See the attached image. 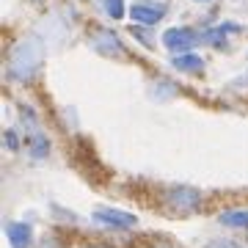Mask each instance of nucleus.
Listing matches in <instances>:
<instances>
[{"instance_id":"1","label":"nucleus","mask_w":248,"mask_h":248,"mask_svg":"<svg viewBox=\"0 0 248 248\" xmlns=\"http://www.w3.org/2000/svg\"><path fill=\"white\" fill-rule=\"evenodd\" d=\"M42 63V45L36 39H22L9 50V75L14 80H31Z\"/></svg>"},{"instance_id":"2","label":"nucleus","mask_w":248,"mask_h":248,"mask_svg":"<svg viewBox=\"0 0 248 248\" xmlns=\"http://www.w3.org/2000/svg\"><path fill=\"white\" fill-rule=\"evenodd\" d=\"M166 204L174 213H193L202 207V193L193 187H171L166 190Z\"/></svg>"},{"instance_id":"3","label":"nucleus","mask_w":248,"mask_h":248,"mask_svg":"<svg viewBox=\"0 0 248 248\" xmlns=\"http://www.w3.org/2000/svg\"><path fill=\"white\" fill-rule=\"evenodd\" d=\"M199 42H202V36L190 31V28H169L163 33V45L169 47L171 53H179V55H185V50L196 47Z\"/></svg>"},{"instance_id":"4","label":"nucleus","mask_w":248,"mask_h":248,"mask_svg":"<svg viewBox=\"0 0 248 248\" xmlns=\"http://www.w3.org/2000/svg\"><path fill=\"white\" fill-rule=\"evenodd\" d=\"M91 47L102 55H119L124 53L122 50V42H119V36L113 31H108V28H97V31H91Z\"/></svg>"},{"instance_id":"5","label":"nucleus","mask_w":248,"mask_h":248,"mask_svg":"<svg viewBox=\"0 0 248 248\" xmlns=\"http://www.w3.org/2000/svg\"><path fill=\"white\" fill-rule=\"evenodd\" d=\"M99 223H108V226H116V229H133L135 223V215L130 213H122V210H110V207H99L97 213H94Z\"/></svg>"},{"instance_id":"6","label":"nucleus","mask_w":248,"mask_h":248,"mask_svg":"<svg viewBox=\"0 0 248 248\" xmlns=\"http://www.w3.org/2000/svg\"><path fill=\"white\" fill-rule=\"evenodd\" d=\"M130 17L138 22V25H155L160 17H163V6H146V3H135L130 9Z\"/></svg>"},{"instance_id":"7","label":"nucleus","mask_w":248,"mask_h":248,"mask_svg":"<svg viewBox=\"0 0 248 248\" xmlns=\"http://www.w3.org/2000/svg\"><path fill=\"white\" fill-rule=\"evenodd\" d=\"M6 234H9L11 248H28L33 240V232L28 223H6Z\"/></svg>"},{"instance_id":"8","label":"nucleus","mask_w":248,"mask_h":248,"mask_svg":"<svg viewBox=\"0 0 248 248\" xmlns=\"http://www.w3.org/2000/svg\"><path fill=\"white\" fill-rule=\"evenodd\" d=\"M218 221L223 226H234V229H248V210H229V213H221Z\"/></svg>"},{"instance_id":"9","label":"nucleus","mask_w":248,"mask_h":248,"mask_svg":"<svg viewBox=\"0 0 248 248\" xmlns=\"http://www.w3.org/2000/svg\"><path fill=\"white\" fill-rule=\"evenodd\" d=\"M202 58L199 55H177L174 58V69L179 72H202Z\"/></svg>"},{"instance_id":"10","label":"nucleus","mask_w":248,"mask_h":248,"mask_svg":"<svg viewBox=\"0 0 248 248\" xmlns=\"http://www.w3.org/2000/svg\"><path fill=\"white\" fill-rule=\"evenodd\" d=\"M102 6H105V11L113 19H122L124 17V0H102Z\"/></svg>"},{"instance_id":"11","label":"nucleus","mask_w":248,"mask_h":248,"mask_svg":"<svg viewBox=\"0 0 248 248\" xmlns=\"http://www.w3.org/2000/svg\"><path fill=\"white\" fill-rule=\"evenodd\" d=\"M39 248H61V243H58L55 237H47V240H45V243H42Z\"/></svg>"},{"instance_id":"12","label":"nucleus","mask_w":248,"mask_h":248,"mask_svg":"<svg viewBox=\"0 0 248 248\" xmlns=\"http://www.w3.org/2000/svg\"><path fill=\"white\" fill-rule=\"evenodd\" d=\"M6 143H9V149H17V135L9 133V135H6Z\"/></svg>"},{"instance_id":"13","label":"nucleus","mask_w":248,"mask_h":248,"mask_svg":"<svg viewBox=\"0 0 248 248\" xmlns=\"http://www.w3.org/2000/svg\"><path fill=\"white\" fill-rule=\"evenodd\" d=\"M207 248H237V246H232V243H223V240H218V243H213V246H207Z\"/></svg>"},{"instance_id":"14","label":"nucleus","mask_w":248,"mask_h":248,"mask_svg":"<svg viewBox=\"0 0 248 248\" xmlns=\"http://www.w3.org/2000/svg\"><path fill=\"white\" fill-rule=\"evenodd\" d=\"M33 3H39V0H33Z\"/></svg>"}]
</instances>
